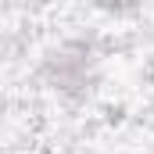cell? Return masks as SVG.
Instances as JSON below:
<instances>
[{"instance_id": "1", "label": "cell", "mask_w": 154, "mask_h": 154, "mask_svg": "<svg viewBox=\"0 0 154 154\" xmlns=\"http://www.w3.org/2000/svg\"><path fill=\"white\" fill-rule=\"evenodd\" d=\"M97 65H100V54H97V43L86 36L65 39L57 50L47 54L43 61V79L50 90H57L61 97L68 100H82L90 97L93 82H97Z\"/></svg>"}, {"instance_id": "2", "label": "cell", "mask_w": 154, "mask_h": 154, "mask_svg": "<svg viewBox=\"0 0 154 154\" xmlns=\"http://www.w3.org/2000/svg\"><path fill=\"white\" fill-rule=\"evenodd\" d=\"M97 7H104V11H115V14H125V11L140 7V0H97Z\"/></svg>"}]
</instances>
